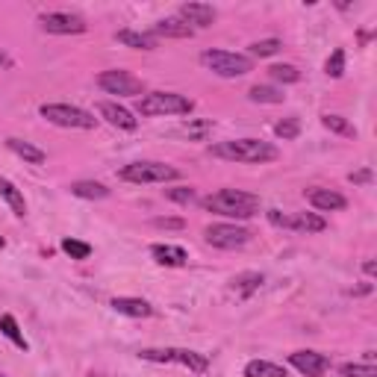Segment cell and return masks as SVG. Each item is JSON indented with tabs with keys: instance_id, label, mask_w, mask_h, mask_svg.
Here are the masks:
<instances>
[{
	"instance_id": "10",
	"label": "cell",
	"mask_w": 377,
	"mask_h": 377,
	"mask_svg": "<svg viewBox=\"0 0 377 377\" xmlns=\"http://www.w3.org/2000/svg\"><path fill=\"white\" fill-rule=\"evenodd\" d=\"M38 24L44 33H53V36H77L86 33V21L74 12H44L38 18Z\"/></svg>"
},
{
	"instance_id": "37",
	"label": "cell",
	"mask_w": 377,
	"mask_h": 377,
	"mask_svg": "<svg viewBox=\"0 0 377 377\" xmlns=\"http://www.w3.org/2000/svg\"><path fill=\"white\" fill-rule=\"evenodd\" d=\"M348 180H351V183H357V186H366V183H371V168H363V171H357V174H351Z\"/></svg>"
},
{
	"instance_id": "9",
	"label": "cell",
	"mask_w": 377,
	"mask_h": 377,
	"mask_svg": "<svg viewBox=\"0 0 377 377\" xmlns=\"http://www.w3.org/2000/svg\"><path fill=\"white\" fill-rule=\"evenodd\" d=\"M269 215V221L274 227H286V230H298V233H321L327 224L324 218L316 215V212H280V210H269L265 212Z\"/></svg>"
},
{
	"instance_id": "6",
	"label": "cell",
	"mask_w": 377,
	"mask_h": 377,
	"mask_svg": "<svg viewBox=\"0 0 377 377\" xmlns=\"http://www.w3.org/2000/svg\"><path fill=\"white\" fill-rule=\"evenodd\" d=\"M180 171L165 165V162H153V160H145V162H130L121 168V180L127 183H168V180H177Z\"/></svg>"
},
{
	"instance_id": "18",
	"label": "cell",
	"mask_w": 377,
	"mask_h": 377,
	"mask_svg": "<svg viewBox=\"0 0 377 377\" xmlns=\"http://www.w3.org/2000/svg\"><path fill=\"white\" fill-rule=\"evenodd\" d=\"M171 363H180V366H186L189 371H195V374H204V371L210 368V360L204 357V353L186 351V348H171Z\"/></svg>"
},
{
	"instance_id": "23",
	"label": "cell",
	"mask_w": 377,
	"mask_h": 377,
	"mask_svg": "<svg viewBox=\"0 0 377 377\" xmlns=\"http://www.w3.org/2000/svg\"><path fill=\"white\" fill-rule=\"evenodd\" d=\"M71 195L83 197V201H103V197H109V189L98 180H77L71 183Z\"/></svg>"
},
{
	"instance_id": "4",
	"label": "cell",
	"mask_w": 377,
	"mask_h": 377,
	"mask_svg": "<svg viewBox=\"0 0 377 377\" xmlns=\"http://www.w3.org/2000/svg\"><path fill=\"white\" fill-rule=\"evenodd\" d=\"M38 115L56 127H71V130H95L98 127V118L92 113H86V109L71 106V103H41Z\"/></svg>"
},
{
	"instance_id": "16",
	"label": "cell",
	"mask_w": 377,
	"mask_h": 377,
	"mask_svg": "<svg viewBox=\"0 0 377 377\" xmlns=\"http://www.w3.org/2000/svg\"><path fill=\"white\" fill-rule=\"evenodd\" d=\"M109 306H113L118 316H130V319H148L153 313V306L142 298H113Z\"/></svg>"
},
{
	"instance_id": "11",
	"label": "cell",
	"mask_w": 377,
	"mask_h": 377,
	"mask_svg": "<svg viewBox=\"0 0 377 377\" xmlns=\"http://www.w3.org/2000/svg\"><path fill=\"white\" fill-rule=\"evenodd\" d=\"M289 366L306 377H321L330 368V360L319 351H295V353H289Z\"/></svg>"
},
{
	"instance_id": "27",
	"label": "cell",
	"mask_w": 377,
	"mask_h": 377,
	"mask_svg": "<svg viewBox=\"0 0 377 377\" xmlns=\"http://www.w3.org/2000/svg\"><path fill=\"white\" fill-rule=\"evenodd\" d=\"M321 124H324L330 133H336V136L357 139V127H353V124H348L342 115H321Z\"/></svg>"
},
{
	"instance_id": "40",
	"label": "cell",
	"mask_w": 377,
	"mask_h": 377,
	"mask_svg": "<svg viewBox=\"0 0 377 377\" xmlns=\"http://www.w3.org/2000/svg\"><path fill=\"white\" fill-rule=\"evenodd\" d=\"M6 65H9V59H6V53H4V51H0V68H6Z\"/></svg>"
},
{
	"instance_id": "30",
	"label": "cell",
	"mask_w": 377,
	"mask_h": 377,
	"mask_svg": "<svg viewBox=\"0 0 377 377\" xmlns=\"http://www.w3.org/2000/svg\"><path fill=\"white\" fill-rule=\"evenodd\" d=\"M269 74H272V80H277V83H298V80H301V71L295 68V65H272Z\"/></svg>"
},
{
	"instance_id": "25",
	"label": "cell",
	"mask_w": 377,
	"mask_h": 377,
	"mask_svg": "<svg viewBox=\"0 0 377 377\" xmlns=\"http://www.w3.org/2000/svg\"><path fill=\"white\" fill-rule=\"evenodd\" d=\"M0 334H4L12 345H18L21 351H27V348H30V345H27V339H24V334H21L18 321H15L12 316H0Z\"/></svg>"
},
{
	"instance_id": "31",
	"label": "cell",
	"mask_w": 377,
	"mask_h": 377,
	"mask_svg": "<svg viewBox=\"0 0 377 377\" xmlns=\"http://www.w3.org/2000/svg\"><path fill=\"white\" fill-rule=\"evenodd\" d=\"M283 48V41L280 38H262V41H254L251 44V56H274L277 51Z\"/></svg>"
},
{
	"instance_id": "5",
	"label": "cell",
	"mask_w": 377,
	"mask_h": 377,
	"mask_svg": "<svg viewBox=\"0 0 377 377\" xmlns=\"http://www.w3.org/2000/svg\"><path fill=\"white\" fill-rule=\"evenodd\" d=\"M201 65L218 77H245L251 68H254V59L251 56H242V53H230V51H204L201 53Z\"/></svg>"
},
{
	"instance_id": "28",
	"label": "cell",
	"mask_w": 377,
	"mask_h": 377,
	"mask_svg": "<svg viewBox=\"0 0 377 377\" xmlns=\"http://www.w3.org/2000/svg\"><path fill=\"white\" fill-rule=\"evenodd\" d=\"M298 133H301V121L292 115V118H283V121H277L274 124V136L277 139H283V142H292V139H298Z\"/></svg>"
},
{
	"instance_id": "20",
	"label": "cell",
	"mask_w": 377,
	"mask_h": 377,
	"mask_svg": "<svg viewBox=\"0 0 377 377\" xmlns=\"http://www.w3.org/2000/svg\"><path fill=\"white\" fill-rule=\"evenodd\" d=\"M6 148L15 153V157H21L24 162H33V165H41L44 160H48V153H44L41 148H36V145H30V142H24V139H6Z\"/></svg>"
},
{
	"instance_id": "7",
	"label": "cell",
	"mask_w": 377,
	"mask_h": 377,
	"mask_svg": "<svg viewBox=\"0 0 377 377\" xmlns=\"http://www.w3.org/2000/svg\"><path fill=\"white\" fill-rule=\"evenodd\" d=\"M98 86L103 88L106 95H118V98H136V95H145V80L133 77L130 71H103L98 74Z\"/></svg>"
},
{
	"instance_id": "22",
	"label": "cell",
	"mask_w": 377,
	"mask_h": 377,
	"mask_svg": "<svg viewBox=\"0 0 377 377\" xmlns=\"http://www.w3.org/2000/svg\"><path fill=\"white\" fill-rule=\"evenodd\" d=\"M0 197L9 204V210L18 215V218H24L27 215V201H24V195H21L15 189V183H9L6 177H0Z\"/></svg>"
},
{
	"instance_id": "26",
	"label": "cell",
	"mask_w": 377,
	"mask_h": 377,
	"mask_svg": "<svg viewBox=\"0 0 377 377\" xmlns=\"http://www.w3.org/2000/svg\"><path fill=\"white\" fill-rule=\"evenodd\" d=\"M248 98L254 103H283L286 100V95L280 92V88H274V86H254L248 92Z\"/></svg>"
},
{
	"instance_id": "3",
	"label": "cell",
	"mask_w": 377,
	"mask_h": 377,
	"mask_svg": "<svg viewBox=\"0 0 377 377\" xmlns=\"http://www.w3.org/2000/svg\"><path fill=\"white\" fill-rule=\"evenodd\" d=\"M192 109H195V100L177 92H148L136 103L139 115H189Z\"/></svg>"
},
{
	"instance_id": "12",
	"label": "cell",
	"mask_w": 377,
	"mask_h": 377,
	"mask_svg": "<svg viewBox=\"0 0 377 377\" xmlns=\"http://www.w3.org/2000/svg\"><path fill=\"white\" fill-rule=\"evenodd\" d=\"M306 201L313 204L316 210H321V212H339V210L348 207V201H345V197H342L339 192H334V189H321V186L309 189V192H306Z\"/></svg>"
},
{
	"instance_id": "39",
	"label": "cell",
	"mask_w": 377,
	"mask_h": 377,
	"mask_svg": "<svg viewBox=\"0 0 377 377\" xmlns=\"http://www.w3.org/2000/svg\"><path fill=\"white\" fill-rule=\"evenodd\" d=\"M371 292V283H366V286H357V289H351V295H368Z\"/></svg>"
},
{
	"instance_id": "29",
	"label": "cell",
	"mask_w": 377,
	"mask_h": 377,
	"mask_svg": "<svg viewBox=\"0 0 377 377\" xmlns=\"http://www.w3.org/2000/svg\"><path fill=\"white\" fill-rule=\"evenodd\" d=\"M62 251L71 259H88L92 257V245H88V242H80V239H62Z\"/></svg>"
},
{
	"instance_id": "15",
	"label": "cell",
	"mask_w": 377,
	"mask_h": 377,
	"mask_svg": "<svg viewBox=\"0 0 377 377\" xmlns=\"http://www.w3.org/2000/svg\"><path fill=\"white\" fill-rule=\"evenodd\" d=\"M150 36L153 38H157V36H162V38H192L195 30L186 24V21H180V18H162V21L153 24Z\"/></svg>"
},
{
	"instance_id": "34",
	"label": "cell",
	"mask_w": 377,
	"mask_h": 377,
	"mask_svg": "<svg viewBox=\"0 0 377 377\" xmlns=\"http://www.w3.org/2000/svg\"><path fill=\"white\" fill-rule=\"evenodd\" d=\"M165 197L174 204H192L195 201V189L192 186H174V189H165Z\"/></svg>"
},
{
	"instance_id": "38",
	"label": "cell",
	"mask_w": 377,
	"mask_h": 377,
	"mask_svg": "<svg viewBox=\"0 0 377 377\" xmlns=\"http://www.w3.org/2000/svg\"><path fill=\"white\" fill-rule=\"evenodd\" d=\"M363 272H366L368 277H374V274H377V262H374V259H366V262H363Z\"/></svg>"
},
{
	"instance_id": "8",
	"label": "cell",
	"mask_w": 377,
	"mask_h": 377,
	"mask_svg": "<svg viewBox=\"0 0 377 377\" xmlns=\"http://www.w3.org/2000/svg\"><path fill=\"white\" fill-rule=\"evenodd\" d=\"M204 239H207V245H212V248L233 251V248L248 245V242H251V230L248 227H239V224H210L204 230Z\"/></svg>"
},
{
	"instance_id": "17",
	"label": "cell",
	"mask_w": 377,
	"mask_h": 377,
	"mask_svg": "<svg viewBox=\"0 0 377 377\" xmlns=\"http://www.w3.org/2000/svg\"><path fill=\"white\" fill-rule=\"evenodd\" d=\"M150 257L160 265H168V269H180V265H186V259H189L186 248H180V245H153Z\"/></svg>"
},
{
	"instance_id": "14",
	"label": "cell",
	"mask_w": 377,
	"mask_h": 377,
	"mask_svg": "<svg viewBox=\"0 0 377 377\" xmlns=\"http://www.w3.org/2000/svg\"><path fill=\"white\" fill-rule=\"evenodd\" d=\"M177 12H180V21H186V24H195V27H212V21L218 15L210 4H183Z\"/></svg>"
},
{
	"instance_id": "24",
	"label": "cell",
	"mask_w": 377,
	"mask_h": 377,
	"mask_svg": "<svg viewBox=\"0 0 377 377\" xmlns=\"http://www.w3.org/2000/svg\"><path fill=\"white\" fill-rule=\"evenodd\" d=\"M245 377H286V368L269 360H251L245 366Z\"/></svg>"
},
{
	"instance_id": "36",
	"label": "cell",
	"mask_w": 377,
	"mask_h": 377,
	"mask_svg": "<svg viewBox=\"0 0 377 377\" xmlns=\"http://www.w3.org/2000/svg\"><path fill=\"white\" fill-rule=\"evenodd\" d=\"M207 130H212V121H201V124H186V133H189V136H204Z\"/></svg>"
},
{
	"instance_id": "2",
	"label": "cell",
	"mask_w": 377,
	"mask_h": 377,
	"mask_svg": "<svg viewBox=\"0 0 377 377\" xmlns=\"http://www.w3.org/2000/svg\"><path fill=\"white\" fill-rule=\"evenodd\" d=\"M212 157L227 162H272L277 160V148L262 139H227L210 148Z\"/></svg>"
},
{
	"instance_id": "21",
	"label": "cell",
	"mask_w": 377,
	"mask_h": 377,
	"mask_svg": "<svg viewBox=\"0 0 377 377\" xmlns=\"http://www.w3.org/2000/svg\"><path fill=\"white\" fill-rule=\"evenodd\" d=\"M115 38L121 44H127V48L133 51H157V38H153L150 33H136V30H118Z\"/></svg>"
},
{
	"instance_id": "42",
	"label": "cell",
	"mask_w": 377,
	"mask_h": 377,
	"mask_svg": "<svg viewBox=\"0 0 377 377\" xmlns=\"http://www.w3.org/2000/svg\"><path fill=\"white\" fill-rule=\"evenodd\" d=\"M0 377H6V374H0Z\"/></svg>"
},
{
	"instance_id": "13",
	"label": "cell",
	"mask_w": 377,
	"mask_h": 377,
	"mask_svg": "<svg viewBox=\"0 0 377 377\" xmlns=\"http://www.w3.org/2000/svg\"><path fill=\"white\" fill-rule=\"evenodd\" d=\"M98 113H100L109 124H113V127H118V130H136V127H139V121L133 118L130 109H124V106H118V103H113V100L98 103Z\"/></svg>"
},
{
	"instance_id": "41",
	"label": "cell",
	"mask_w": 377,
	"mask_h": 377,
	"mask_svg": "<svg viewBox=\"0 0 377 377\" xmlns=\"http://www.w3.org/2000/svg\"><path fill=\"white\" fill-rule=\"evenodd\" d=\"M0 248H4V239H0Z\"/></svg>"
},
{
	"instance_id": "19",
	"label": "cell",
	"mask_w": 377,
	"mask_h": 377,
	"mask_svg": "<svg viewBox=\"0 0 377 377\" xmlns=\"http://www.w3.org/2000/svg\"><path fill=\"white\" fill-rule=\"evenodd\" d=\"M262 274L259 272H242L230 280V289L236 292V298H251L254 292H259V286H262Z\"/></svg>"
},
{
	"instance_id": "33",
	"label": "cell",
	"mask_w": 377,
	"mask_h": 377,
	"mask_svg": "<svg viewBox=\"0 0 377 377\" xmlns=\"http://www.w3.org/2000/svg\"><path fill=\"white\" fill-rule=\"evenodd\" d=\"M324 71H327V77H342L345 74V51L342 48H336L334 53H330V59L324 62Z\"/></svg>"
},
{
	"instance_id": "32",
	"label": "cell",
	"mask_w": 377,
	"mask_h": 377,
	"mask_svg": "<svg viewBox=\"0 0 377 377\" xmlns=\"http://www.w3.org/2000/svg\"><path fill=\"white\" fill-rule=\"evenodd\" d=\"M339 374L342 377H377V368L368 363H345L339 366Z\"/></svg>"
},
{
	"instance_id": "35",
	"label": "cell",
	"mask_w": 377,
	"mask_h": 377,
	"mask_svg": "<svg viewBox=\"0 0 377 377\" xmlns=\"http://www.w3.org/2000/svg\"><path fill=\"white\" fill-rule=\"evenodd\" d=\"M153 227H162V230H183L186 221H183V218H153Z\"/></svg>"
},
{
	"instance_id": "1",
	"label": "cell",
	"mask_w": 377,
	"mask_h": 377,
	"mask_svg": "<svg viewBox=\"0 0 377 377\" xmlns=\"http://www.w3.org/2000/svg\"><path fill=\"white\" fill-rule=\"evenodd\" d=\"M201 207L207 212L224 215V218H251L259 212V197L251 192H239V189H221L215 195L201 197Z\"/></svg>"
}]
</instances>
